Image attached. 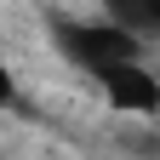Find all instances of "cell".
<instances>
[{
  "label": "cell",
  "mask_w": 160,
  "mask_h": 160,
  "mask_svg": "<svg viewBox=\"0 0 160 160\" xmlns=\"http://www.w3.org/2000/svg\"><path fill=\"white\" fill-rule=\"evenodd\" d=\"M52 34H57V52L92 74H103L114 63H137V40L114 23H69V17H57Z\"/></svg>",
  "instance_id": "6da1fadb"
},
{
  "label": "cell",
  "mask_w": 160,
  "mask_h": 160,
  "mask_svg": "<svg viewBox=\"0 0 160 160\" xmlns=\"http://www.w3.org/2000/svg\"><path fill=\"white\" fill-rule=\"evenodd\" d=\"M97 80H103L109 103L126 109V114H154L160 109V80L149 69H137V63H114V69H103Z\"/></svg>",
  "instance_id": "7a4b0ae2"
},
{
  "label": "cell",
  "mask_w": 160,
  "mask_h": 160,
  "mask_svg": "<svg viewBox=\"0 0 160 160\" xmlns=\"http://www.w3.org/2000/svg\"><path fill=\"white\" fill-rule=\"evenodd\" d=\"M114 29H126L132 40L137 34H160V0H103Z\"/></svg>",
  "instance_id": "3957f363"
},
{
  "label": "cell",
  "mask_w": 160,
  "mask_h": 160,
  "mask_svg": "<svg viewBox=\"0 0 160 160\" xmlns=\"http://www.w3.org/2000/svg\"><path fill=\"white\" fill-rule=\"evenodd\" d=\"M12 97H17V86H12V74H6V63H0V109H6Z\"/></svg>",
  "instance_id": "277c9868"
}]
</instances>
